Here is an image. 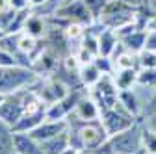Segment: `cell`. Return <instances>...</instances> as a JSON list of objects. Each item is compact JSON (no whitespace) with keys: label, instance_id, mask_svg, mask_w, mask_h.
<instances>
[{"label":"cell","instance_id":"6da1fadb","mask_svg":"<svg viewBox=\"0 0 156 154\" xmlns=\"http://www.w3.org/2000/svg\"><path fill=\"white\" fill-rule=\"evenodd\" d=\"M43 76L32 67L13 65V67H0V95H13L17 91H23L34 87Z\"/></svg>","mask_w":156,"mask_h":154},{"label":"cell","instance_id":"7a4b0ae2","mask_svg":"<svg viewBox=\"0 0 156 154\" xmlns=\"http://www.w3.org/2000/svg\"><path fill=\"white\" fill-rule=\"evenodd\" d=\"M141 119H138L130 128L113 134L101 147L102 152L110 154H145L143 141H141Z\"/></svg>","mask_w":156,"mask_h":154},{"label":"cell","instance_id":"3957f363","mask_svg":"<svg viewBox=\"0 0 156 154\" xmlns=\"http://www.w3.org/2000/svg\"><path fill=\"white\" fill-rule=\"evenodd\" d=\"M37 99L39 97H37L34 87H28V89H23V91H17L13 95H8L4 99V102L0 104V119L13 128Z\"/></svg>","mask_w":156,"mask_h":154},{"label":"cell","instance_id":"277c9868","mask_svg":"<svg viewBox=\"0 0 156 154\" xmlns=\"http://www.w3.org/2000/svg\"><path fill=\"white\" fill-rule=\"evenodd\" d=\"M136 121H138V117H134V115L117 100V104L113 108H108V110H102L101 111V123L108 134V138L113 136V134H119L126 128H130Z\"/></svg>","mask_w":156,"mask_h":154},{"label":"cell","instance_id":"5b68a950","mask_svg":"<svg viewBox=\"0 0 156 154\" xmlns=\"http://www.w3.org/2000/svg\"><path fill=\"white\" fill-rule=\"evenodd\" d=\"M56 17L63 19V21H69V23H80L84 26H91L95 23V17L91 15V11L84 4V0H78V2L62 6L60 9H58Z\"/></svg>","mask_w":156,"mask_h":154},{"label":"cell","instance_id":"8992f818","mask_svg":"<svg viewBox=\"0 0 156 154\" xmlns=\"http://www.w3.org/2000/svg\"><path fill=\"white\" fill-rule=\"evenodd\" d=\"M69 130V121L67 119H62V121H54V119H45L41 124H39L37 128H34L30 134L37 139V141H47L54 136H58V134H63Z\"/></svg>","mask_w":156,"mask_h":154},{"label":"cell","instance_id":"52a82bcc","mask_svg":"<svg viewBox=\"0 0 156 154\" xmlns=\"http://www.w3.org/2000/svg\"><path fill=\"white\" fill-rule=\"evenodd\" d=\"M13 150L19 154H45L41 141H37L30 132L13 134Z\"/></svg>","mask_w":156,"mask_h":154},{"label":"cell","instance_id":"ba28073f","mask_svg":"<svg viewBox=\"0 0 156 154\" xmlns=\"http://www.w3.org/2000/svg\"><path fill=\"white\" fill-rule=\"evenodd\" d=\"M71 115H74V117L80 119V121H99L101 119V108L93 100V97L87 91L84 97L78 100V104H76V108Z\"/></svg>","mask_w":156,"mask_h":154},{"label":"cell","instance_id":"9c48e42d","mask_svg":"<svg viewBox=\"0 0 156 154\" xmlns=\"http://www.w3.org/2000/svg\"><path fill=\"white\" fill-rule=\"evenodd\" d=\"M24 33L35 37V39H45L47 33H48V19L47 17H41L37 13H30L26 23H24Z\"/></svg>","mask_w":156,"mask_h":154},{"label":"cell","instance_id":"30bf717a","mask_svg":"<svg viewBox=\"0 0 156 154\" xmlns=\"http://www.w3.org/2000/svg\"><path fill=\"white\" fill-rule=\"evenodd\" d=\"M119 37L117 33L110 28H102L99 33V56L102 58H112V54L115 52V48L119 47Z\"/></svg>","mask_w":156,"mask_h":154},{"label":"cell","instance_id":"8fae6325","mask_svg":"<svg viewBox=\"0 0 156 154\" xmlns=\"http://www.w3.org/2000/svg\"><path fill=\"white\" fill-rule=\"evenodd\" d=\"M102 76H104V74L101 72L99 67L95 65V61H91V63H84V65L80 67V71H78V78H80V84H82L87 91L99 84Z\"/></svg>","mask_w":156,"mask_h":154},{"label":"cell","instance_id":"7c38bea8","mask_svg":"<svg viewBox=\"0 0 156 154\" xmlns=\"http://www.w3.org/2000/svg\"><path fill=\"white\" fill-rule=\"evenodd\" d=\"M119 41L123 43V47H125L128 52H132V54H140V52L145 48V41H147V30H143V28H138V30L130 32L128 35L121 37Z\"/></svg>","mask_w":156,"mask_h":154},{"label":"cell","instance_id":"4fadbf2b","mask_svg":"<svg viewBox=\"0 0 156 154\" xmlns=\"http://www.w3.org/2000/svg\"><path fill=\"white\" fill-rule=\"evenodd\" d=\"M119 102L134 115V117H138V119L143 117V104L138 97V93L134 91V87L126 89V91H119Z\"/></svg>","mask_w":156,"mask_h":154},{"label":"cell","instance_id":"5bb4252c","mask_svg":"<svg viewBox=\"0 0 156 154\" xmlns=\"http://www.w3.org/2000/svg\"><path fill=\"white\" fill-rule=\"evenodd\" d=\"M112 76L117 89L126 91V89H132L138 82V69H117Z\"/></svg>","mask_w":156,"mask_h":154},{"label":"cell","instance_id":"9a60e30c","mask_svg":"<svg viewBox=\"0 0 156 154\" xmlns=\"http://www.w3.org/2000/svg\"><path fill=\"white\" fill-rule=\"evenodd\" d=\"M43 145V152L45 154H62L69 145V132H63V134H58V136L47 139L41 143Z\"/></svg>","mask_w":156,"mask_h":154},{"label":"cell","instance_id":"2e32d148","mask_svg":"<svg viewBox=\"0 0 156 154\" xmlns=\"http://www.w3.org/2000/svg\"><path fill=\"white\" fill-rule=\"evenodd\" d=\"M13 128L0 119V154L13 152Z\"/></svg>","mask_w":156,"mask_h":154},{"label":"cell","instance_id":"e0dca14e","mask_svg":"<svg viewBox=\"0 0 156 154\" xmlns=\"http://www.w3.org/2000/svg\"><path fill=\"white\" fill-rule=\"evenodd\" d=\"M141 141H143V150L145 154H156V132L147 128L141 121Z\"/></svg>","mask_w":156,"mask_h":154},{"label":"cell","instance_id":"ac0fdd59","mask_svg":"<svg viewBox=\"0 0 156 154\" xmlns=\"http://www.w3.org/2000/svg\"><path fill=\"white\" fill-rule=\"evenodd\" d=\"M138 86L156 87V69H138Z\"/></svg>","mask_w":156,"mask_h":154},{"label":"cell","instance_id":"d6986e66","mask_svg":"<svg viewBox=\"0 0 156 154\" xmlns=\"http://www.w3.org/2000/svg\"><path fill=\"white\" fill-rule=\"evenodd\" d=\"M138 67L140 69H156V52L143 48L138 54Z\"/></svg>","mask_w":156,"mask_h":154},{"label":"cell","instance_id":"ffe728a7","mask_svg":"<svg viewBox=\"0 0 156 154\" xmlns=\"http://www.w3.org/2000/svg\"><path fill=\"white\" fill-rule=\"evenodd\" d=\"M108 2H110V0H84V4L87 6V9L95 17V21H99V19H101V15H102V11H104V8H106Z\"/></svg>","mask_w":156,"mask_h":154},{"label":"cell","instance_id":"44dd1931","mask_svg":"<svg viewBox=\"0 0 156 154\" xmlns=\"http://www.w3.org/2000/svg\"><path fill=\"white\" fill-rule=\"evenodd\" d=\"M17 13H19V11L11 9L9 6H6V8L0 9V28H2L4 32L11 26V23L15 21V17H17Z\"/></svg>","mask_w":156,"mask_h":154},{"label":"cell","instance_id":"7402d4cb","mask_svg":"<svg viewBox=\"0 0 156 154\" xmlns=\"http://www.w3.org/2000/svg\"><path fill=\"white\" fill-rule=\"evenodd\" d=\"M13 65H19L17 58H15L11 52L0 48V67H13Z\"/></svg>","mask_w":156,"mask_h":154},{"label":"cell","instance_id":"603a6c76","mask_svg":"<svg viewBox=\"0 0 156 154\" xmlns=\"http://www.w3.org/2000/svg\"><path fill=\"white\" fill-rule=\"evenodd\" d=\"M8 6L15 11H26V9H32L30 6V0H8Z\"/></svg>","mask_w":156,"mask_h":154},{"label":"cell","instance_id":"cb8c5ba5","mask_svg":"<svg viewBox=\"0 0 156 154\" xmlns=\"http://www.w3.org/2000/svg\"><path fill=\"white\" fill-rule=\"evenodd\" d=\"M145 48L156 52V30H147V41H145Z\"/></svg>","mask_w":156,"mask_h":154},{"label":"cell","instance_id":"d4e9b609","mask_svg":"<svg viewBox=\"0 0 156 154\" xmlns=\"http://www.w3.org/2000/svg\"><path fill=\"white\" fill-rule=\"evenodd\" d=\"M141 121H143V124H145L147 128H151V130L156 132V113H152V115H145V117H141Z\"/></svg>","mask_w":156,"mask_h":154},{"label":"cell","instance_id":"484cf974","mask_svg":"<svg viewBox=\"0 0 156 154\" xmlns=\"http://www.w3.org/2000/svg\"><path fill=\"white\" fill-rule=\"evenodd\" d=\"M152 113H156V91H154L151 102L147 104V108H145V111H143V117H145V115H152Z\"/></svg>","mask_w":156,"mask_h":154},{"label":"cell","instance_id":"4316f807","mask_svg":"<svg viewBox=\"0 0 156 154\" xmlns=\"http://www.w3.org/2000/svg\"><path fill=\"white\" fill-rule=\"evenodd\" d=\"M121 2L130 4V6H134V8H143V6H147L145 0H121Z\"/></svg>","mask_w":156,"mask_h":154},{"label":"cell","instance_id":"83f0119b","mask_svg":"<svg viewBox=\"0 0 156 154\" xmlns=\"http://www.w3.org/2000/svg\"><path fill=\"white\" fill-rule=\"evenodd\" d=\"M47 2H48V0H30V6H32V9H35V8L45 6Z\"/></svg>","mask_w":156,"mask_h":154},{"label":"cell","instance_id":"f1b7e54d","mask_svg":"<svg viewBox=\"0 0 156 154\" xmlns=\"http://www.w3.org/2000/svg\"><path fill=\"white\" fill-rule=\"evenodd\" d=\"M62 154H80V150H76V149H73V147H67Z\"/></svg>","mask_w":156,"mask_h":154},{"label":"cell","instance_id":"f546056e","mask_svg":"<svg viewBox=\"0 0 156 154\" xmlns=\"http://www.w3.org/2000/svg\"><path fill=\"white\" fill-rule=\"evenodd\" d=\"M4 99H6V97H4V95H0V104H2V102H4Z\"/></svg>","mask_w":156,"mask_h":154},{"label":"cell","instance_id":"4dcf8cb0","mask_svg":"<svg viewBox=\"0 0 156 154\" xmlns=\"http://www.w3.org/2000/svg\"><path fill=\"white\" fill-rule=\"evenodd\" d=\"M99 150H101V149H99ZM101 154H110V152H102V150H101Z\"/></svg>","mask_w":156,"mask_h":154},{"label":"cell","instance_id":"1f68e13d","mask_svg":"<svg viewBox=\"0 0 156 154\" xmlns=\"http://www.w3.org/2000/svg\"><path fill=\"white\" fill-rule=\"evenodd\" d=\"M11 154H19V152H15V150H13V152H11Z\"/></svg>","mask_w":156,"mask_h":154}]
</instances>
